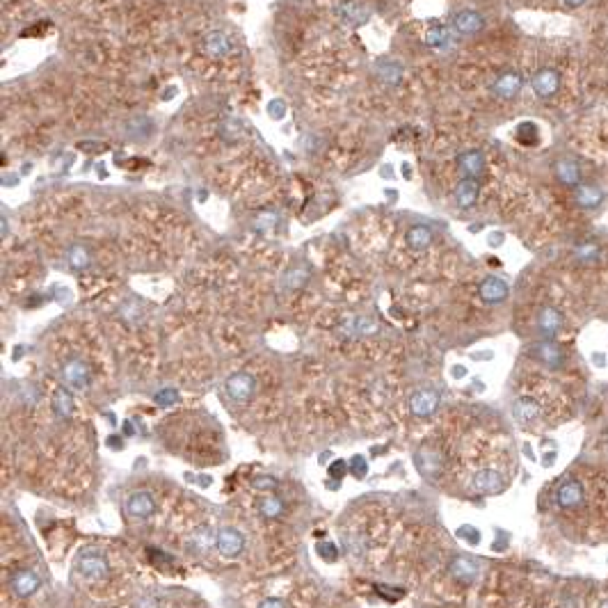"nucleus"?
Returning a JSON list of instances; mask_svg holds the SVG:
<instances>
[{"label":"nucleus","mask_w":608,"mask_h":608,"mask_svg":"<svg viewBox=\"0 0 608 608\" xmlns=\"http://www.w3.org/2000/svg\"><path fill=\"white\" fill-rule=\"evenodd\" d=\"M414 467L425 480L434 483V480H439L441 474H444V455H441L439 448L423 444L414 453Z\"/></svg>","instance_id":"nucleus-1"},{"label":"nucleus","mask_w":608,"mask_h":608,"mask_svg":"<svg viewBox=\"0 0 608 608\" xmlns=\"http://www.w3.org/2000/svg\"><path fill=\"white\" fill-rule=\"evenodd\" d=\"M62 385L71 391H87L89 385H92V369L85 359L73 357L69 362H64L62 366Z\"/></svg>","instance_id":"nucleus-2"},{"label":"nucleus","mask_w":608,"mask_h":608,"mask_svg":"<svg viewBox=\"0 0 608 608\" xmlns=\"http://www.w3.org/2000/svg\"><path fill=\"white\" fill-rule=\"evenodd\" d=\"M76 572L82 576V579L101 581L110 574V562L101 551L87 549L76 558Z\"/></svg>","instance_id":"nucleus-3"},{"label":"nucleus","mask_w":608,"mask_h":608,"mask_svg":"<svg viewBox=\"0 0 608 608\" xmlns=\"http://www.w3.org/2000/svg\"><path fill=\"white\" fill-rule=\"evenodd\" d=\"M224 389H227L231 400L245 405L252 400L254 394H257V380H254L252 373L238 371L234 375H229L227 382H224Z\"/></svg>","instance_id":"nucleus-4"},{"label":"nucleus","mask_w":608,"mask_h":608,"mask_svg":"<svg viewBox=\"0 0 608 608\" xmlns=\"http://www.w3.org/2000/svg\"><path fill=\"white\" fill-rule=\"evenodd\" d=\"M201 48H204V53L208 57L224 59L236 53V42L231 39L224 30H211V33H206L204 39H201Z\"/></svg>","instance_id":"nucleus-5"},{"label":"nucleus","mask_w":608,"mask_h":608,"mask_svg":"<svg viewBox=\"0 0 608 608\" xmlns=\"http://www.w3.org/2000/svg\"><path fill=\"white\" fill-rule=\"evenodd\" d=\"M439 405H441V394L432 387L416 389V391L409 396V412L418 418L432 416L434 412L439 409Z\"/></svg>","instance_id":"nucleus-6"},{"label":"nucleus","mask_w":608,"mask_h":608,"mask_svg":"<svg viewBox=\"0 0 608 608\" xmlns=\"http://www.w3.org/2000/svg\"><path fill=\"white\" fill-rule=\"evenodd\" d=\"M215 549L222 558H238L245 549V535L236 526H222L215 531Z\"/></svg>","instance_id":"nucleus-7"},{"label":"nucleus","mask_w":608,"mask_h":608,"mask_svg":"<svg viewBox=\"0 0 608 608\" xmlns=\"http://www.w3.org/2000/svg\"><path fill=\"white\" fill-rule=\"evenodd\" d=\"M585 501V487L581 485V480L576 478H565L555 490V503L562 510H576L581 508Z\"/></svg>","instance_id":"nucleus-8"},{"label":"nucleus","mask_w":608,"mask_h":608,"mask_svg":"<svg viewBox=\"0 0 608 608\" xmlns=\"http://www.w3.org/2000/svg\"><path fill=\"white\" fill-rule=\"evenodd\" d=\"M471 490L476 494H483V497L499 494L506 490V478L497 469H480L471 476Z\"/></svg>","instance_id":"nucleus-9"},{"label":"nucleus","mask_w":608,"mask_h":608,"mask_svg":"<svg viewBox=\"0 0 608 608\" xmlns=\"http://www.w3.org/2000/svg\"><path fill=\"white\" fill-rule=\"evenodd\" d=\"M156 508L158 506H156L154 494L147 490H135L126 499V515L133 519H149L156 513Z\"/></svg>","instance_id":"nucleus-10"},{"label":"nucleus","mask_w":608,"mask_h":608,"mask_svg":"<svg viewBox=\"0 0 608 608\" xmlns=\"http://www.w3.org/2000/svg\"><path fill=\"white\" fill-rule=\"evenodd\" d=\"M10 588H12V592L17 597H21V599H28V597H33L37 590L42 588V576L35 572V569H19V572H14L12 574V579H10Z\"/></svg>","instance_id":"nucleus-11"},{"label":"nucleus","mask_w":608,"mask_h":608,"mask_svg":"<svg viewBox=\"0 0 608 608\" xmlns=\"http://www.w3.org/2000/svg\"><path fill=\"white\" fill-rule=\"evenodd\" d=\"M336 14H339V19L343 21L345 26L359 28V26H364L366 21H369L371 10L362 3V0H345V3H341L339 7H336Z\"/></svg>","instance_id":"nucleus-12"},{"label":"nucleus","mask_w":608,"mask_h":608,"mask_svg":"<svg viewBox=\"0 0 608 608\" xmlns=\"http://www.w3.org/2000/svg\"><path fill=\"white\" fill-rule=\"evenodd\" d=\"M448 574L453 576L457 583L469 585V583H474L478 579L480 567H478L476 560L467 558V555H455V558L448 562Z\"/></svg>","instance_id":"nucleus-13"},{"label":"nucleus","mask_w":608,"mask_h":608,"mask_svg":"<svg viewBox=\"0 0 608 608\" xmlns=\"http://www.w3.org/2000/svg\"><path fill=\"white\" fill-rule=\"evenodd\" d=\"M531 355L537 359V362H542L546 369H560L562 364H565V352H562L558 345L551 343V341H542V343H535L531 348Z\"/></svg>","instance_id":"nucleus-14"},{"label":"nucleus","mask_w":608,"mask_h":608,"mask_svg":"<svg viewBox=\"0 0 608 608\" xmlns=\"http://www.w3.org/2000/svg\"><path fill=\"white\" fill-rule=\"evenodd\" d=\"M540 414H542V409H540V405H537L535 398H531V396L517 398L515 405H513V416H515V421L519 423L522 427L533 425L540 418Z\"/></svg>","instance_id":"nucleus-15"},{"label":"nucleus","mask_w":608,"mask_h":608,"mask_svg":"<svg viewBox=\"0 0 608 608\" xmlns=\"http://www.w3.org/2000/svg\"><path fill=\"white\" fill-rule=\"evenodd\" d=\"M480 297H483V302L487 304H499L503 302V300L508 297V284L501 279V277H487V279H483V284H480Z\"/></svg>","instance_id":"nucleus-16"},{"label":"nucleus","mask_w":608,"mask_h":608,"mask_svg":"<svg viewBox=\"0 0 608 608\" xmlns=\"http://www.w3.org/2000/svg\"><path fill=\"white\" fill-rule=\"evenodd\" d=\"M375 73L382 80V85L387 87H398L403 82V64L396 62V59H378L375 64Z\"/></svg>","instance_id":"nucleus-17"},{"label":"nucleus","mask_w":608,"mask_h":608,"mask_svg":"<svg viewBox=\"0 0 608 608\" xmlns=\"http://www.w3.org/2000/svg\"><path fill=\"white\" fill-rule=\"evenodd\" d=\"M558 85H560V76L553 69H540L535 76H533V92L542 96V99L555 94Z\"/></svg>","instance_id":"nucleus-18"},{"label":"nucleus","mask_w":608,"mask_h":608,"mask_svg":"<svg viewBox=\"0 0 608 608\" xmlns=\"http://www.w3.org/2000/svg\"><path fill=\"white\" fill-rule=\"evenodd\" d=\"M432 229L425 227V224H414V227L407 229V234H405V243H407V247L412 252H425L427 247L432 245Z\"/></svg>","instance_id":"nucleus-19"},{"label":"nucleus","mask_w":608,"mask_h":608,"mask_svg":"<svg viewBox=\"0 0 608 608\" xmlns=\"http://www.w3.org/2000/svg\"><path fill=\"white\" fill-rule=\"evenodd\" d=\"M522 89V78L517 76L515 71H506L494 80L492 92L499 96V99H515L517 92Z\"/></svg>","instance_id":"nucleus-20"},{"label":"nucleus","mask_w":608,"mask_h":608,"mask_svg":"<svg viewBox=\"0 0 608 608\" xmlns=\"http://www.w3.org/2000/svg\"><path fill=\"white\" fill-rule=\"evenodd\" d=\"M483 26H485V21L478 12L464 10V12H457L453 17V28L460 35H476L483 30Z\"/></svg>","instance_id":"nucleus-21"},{"label":"nucleus","mask_w":608,"mask_h":608,"mask_svg":"<svg viewBox=\"0 0 608 608\" xmlns=\"http://www.w3.org/2000/svg\"><path fill=\"white\" fill-rule=\"evenodd\" d=\"M457 167H460L464 178H478L485 169V158L480 151H464L457 156Z\"/></svg>","instance_id":"nucleus-22"},{"label":"nucleus","mask_w":608,"mask_h":608,"mask_svg":"<svg viewBox=\"0 0 608 608\" xmlns=\"http://www.w3.org/2000/svg\"><path fill=\"white\" fill-rule=\"evenodd\" d=\"M309 277H311L309 266L297 264V266H293V268L286 270V273H284V277H282V288L284 291H300V288L306 286Z\"/></svg>","instance_id":"nucleus-23"},{"label":"nucleus","mask_w":608,"mask_h":608,"mask_svg":"<svg viewBox=\"0 0 608 608\" xmlns=\"http://www.w3.org/2000/svg\"><path fill=\"white\" fill-rule=\"evenodd\" d=\"M478 181L476 178H462L455 187V204L460 208H471L478 201Z\"/></svg>","instance_id":"nucleus-24"},{"label":"nucleus","mask_w":608,"mask_h":608,"mask_svg":"<svg viewBox=\"0 0 608 608\" xmlns=\"http://www.w3.org/2000/svg\"><path fill=\"white\" fill-rule=\"evenodd\" d=\"M560 327H562L560 311L551 309V306H546V309L540 311V316H537V329L542 332V336L551 339V336H555V334L560 332Z\"/></svg>","instance_id":"nucleus-25"},{"label":"nucleus","mask_w":608,"mask_h":608,"mask_svg":"<svg viewBox=\"0 0 608 608\" xmlns=\"http://www.w3.org/2000/svg\"><path fill=\"white\" fill-rule=\"evenodd\" d=\"M215 535H217V533H213L208 526H201L190 535V542H187V546H190V551L194 555L206 553L208 549H213V546H215Z\"/></svg>","instance_id":"nucleus-26"},{"label":"nucleus","mask_w":608,"mask_h":608,"mask_svg":"<svg viewBox=\"0 0 608 608\" xmlns=\"http://www.w3.org/2000/svg\"><path fill=\"white\" fill-rule=\"evenodd\" d=\"M66 264H69L71 270H76V273H85V270L92 266V254H89L85 245L76 243L66 250Z\"/></svg>","instance_id":"nucleus-27"},{"label":"nucleus","mask_w":608,"mask_h":608,"mask_svg":"<svg viewBox=\"0 0 608 608\" xmlns=\"http://www.w3.org/2000/svg\"><path fill=\"white\" fill-rule=\"evenodd\" d=\"M53 412L62 421H69L73 416V396L66 387H59L53 394Z\"/></svg>","instance_id":"nucleus-28"},{"label":"nucleus","mask_w":608,"mask_h":608,"mask_svg":"<svg viewBox=\"0 0 608 608\" xmlns=\"http://www.w3.org/2000/svg\"><path fill=\"white\" fill-rule=\"evenodd\" d=\"M259 515L264 517V519H279V517L284 515V501L282 497H277V494L270 492L268 497H264L259 501Z\"/></svg>","instance_id":"nucleus-29"},{"label":"nucleus","mask_w":608,"mask_h":608,"mask_svg":"<svg viewBox=\"0 0 608 608\" xmlns=\"http://www.w3.org/2000/svg\"><path fill=\"white\" fill-rule=\"evenodd\" d=\"M126 135H129L131 140H145L151 135L154 131V124L149 117H133L131 122H126Z\"/></svg>","instance_id":"nucleus-30"},{"label":"nucleus","mask_w":608,"mask_h":608,"mask_svg":"<svg viewBox=\"0 0 608 608\" xmlns=\"http://www.w3.org/2000/svg\"><path fill=\"white\" fill-rule=\"evenodd\" d=\"M277 224H279V217H277V213L266 211V213H259L257 217H254V231H257L259 236H264V238L275 236Z\"/></svg>","instance_id":"nucleus-31"},{"label":"nucleus","mask_w":608,"mask_h":608,"mask_svg":"<svg viewBox=\"0 0 608 608\" xmlns=\"http://www.w3.org/2000/svg\"><path fill=\"white\" fill-rule=\"evenodd\" d=\"M576 197H579V201H581L583 206L595 208V206L602 204L604 192L599 190V187H595V185H583L581 190H579V194H576Z\"/></svg>","instance_id":"nucleus-32"},{"label":"nucleus","mask_w":608,"mask_h":608,"mask_svg":"<svg viewBox=\"0 0 608 608\" xmlns=\"http://www.w3.org/2000/svg\"><path fill=\"white\" fill-rule=\"evenodd\" d=\"M425 44L430 48H444L448 44V28L444 26H432L425 33Z\"/></svg>","instance_id":"nucleus-33"},{"label":"nucleus","mask_w":608,"mask_h":608,"mask_svg":"<svg viewBox=\"0 0 608 608\" xmlns=\"http://www.w3.org/2000/svg\"><path fill=\"white\" fill-rule=\"evenodd\" d=\"M178 400H181V394H178L174 387L160 389V391L154 394V403L158 405V407H174Z\"/></svg>","instance_id":"nucleus-34"},{"label":"nucleus","mask_w":608,"mask_h":608,"mask_svg":"<svg viewBox=\"0 0 608 608\" xmlns=\"http://www.w3.org/2000/svg\"><path fill=\"white\" fill-rule=\"evenodd\" d=\"M555 174L560 176V181L562 183H576L579 181V169H576V165L574 163H569V160H560L558 165H555Z\"/></svg>","instance_id":"nucleus-35"},{"label":"nucleus","mask_w":608,"mask_h":608,"mask_svg":"<svg viewBox=\"0 0 608 608\" xmlns=\"http://www.w3.org/2000/svg\"><path fill=\"white\" fill-rule=\"evenodd\" d=\"M517 140H519L522 145H526V147L535 145V142H537V126L531 124V122L519 124V129H517Z\"/></svg>","instance_id":"nucleus-36"},{"label":"nucleus","mask_w":608,"mask_h":608,"mask_svg":"<svg viewBox=\"0 0 608 608\" xmlns=\"http://www.w3.org/2000/svg\"><path fill=\"white\" fill-rule=\"evenodd\" d=\"M252 487L257 492H275L277 487H279V480H277L275 476H270V474H261V476H257L252 480Z\"/></svg>","instance_id":"nucleus-37"},{"label":"nucleus","mask_w":608,"mask_h":608,"mask_svg":"<svg viewBox=\"0 0 608 608\" xmlns=\"http://www.w3.org/2000/svg\"><path fill=\"white\" fill-rule=\"evenodd\" d=\"M455 535L464 540L467 544H478L480 542V531L476 526H471V524H462V526H457Z\"/></svg>","instance_id":"nucleus-38"},{"label":"nucleus","mask_w":608,"mask_h":608,"mask_svg":"<svg viewBox=\"0 0 608 608\" xmlns=\"http://www.w3.org/2000/svg\"><path fill=\"white\" fill-rule=\"evenodd\" d=\"M348 464H350V474L357 480H364L366 476H369V462H366L362 455H355Z\"/></svg>","instance_id":"nucleus-39"},{"label":"nucleus","mask_w":608,"mask_h":608,"mask_svg":"<svg viewBox=\"0 0 608 608\" xmlns=\"http://www.w3.org/2000/svg\"><path fill=\"white\" fill-rule=\"evenodd\" d=\"M268 117L275 119V122H282L286 117V101L284 99H273L268 103Z\"/></svg>","instance_id":"nucleus-40"},{"label":"nucleus","mask_w":608,"mask_h":608,"mask_svg":"<svg viewBox=\"0 0 608 608\" xmlns=\"http://www.w3.org/2000/svg\"><path fill=\"white\" fill-rule=\"evenodd\" d=\"M240 133H243V126H240L238 119H231V122H224L220 126V135H222L224 140H229V142L236 140Z\"/></svg>","instance_id":"nucleus-41"},{"label":"nucleus","mask_w":608,"mask_h":608,"mask_svg":"<svg viewBox=\"0 0 608 608\" xmlns=\"http://www.w3.org/2000/svg\"><path fill=\"white\" fill-rule=\"evenodd\" d=\"M327 474L332 476V480H343L345 474H350V464L345 460H334V462H329Z\"/></svg>","instance_id":"nucleus-42"},{"label":"nucleus","mask_w":608,"mask_h":608,"mask_svg":"<svg viewBox=\"0 0 608 608\" xmlns=\"http://www.w3.org/2000/svg\"><path fill=\"white\" fill-rule=\"evenodd\" d=\"M316 551H318L320 558L327 560V562H334L336 558H339V549H336L334 542H318L316 544Z\"/></svg>","instance_id":"nucleus-43"},{"label":"nucleus","mask_w":608,"mask_h":608,"mask_svg":"<svg viewBox=\"0 0 608 608\" xmlns=\"http://www.w3.org/2000/svg\"><path fill=\"white\" fill-rule=\"evenodd\" d=\"M73 165V154H59L53 158V172L55 174H66Z\"/></svg>","instance_id":"nucleus-44"},{"label":"nucleus","mask_w":608,"mask_h":608,"mask_svg":"<svg viewBox=\"0 0 608 608\" xmlns=\"http://www.w3.org/2000/svg\"><path fill=\"white\" fill-rule=\"evenodd\" d=\"M375 329H378V325H375V320L373 318H355V334H373Z\"/></svg>","instance_id":"nucleus-45"},{"label":"nucleus","mask_w":608,"mask_h":608,"mask_svg":"<svg viewBox=\"0 0 608 608\" xmlns=\"http://www.w3.org/2000/svg\"><path fill=\"white\" fill-rule=\"evenodd\" d=\"M257 608H286V602H284V599H277V597H268Z\"/></svg>","instance_id":"nucleus-46"},{"label":"nucleus","mask_w":608,"mask_h":608,"mask_svg":"<svg viewBox=\"0 0 608 608\" xmlns=\"http://www.w3.org/2000/svg\"><path fill=\"white\" fill-rule=\"evenodd\" d=\"M450 375H453L455 380H462V378H467V369H464V366H453V369H450Z\"/></svg>","instance_id":"nucleus-47"},{"label":"nucleus","mask_w":608,"mask_h":608,"mask_svg":"<svg viewBox=\"0 0 608 608\" xmlns=\"http://www.w3.org/2000/svg\"><path fill=\"white\" fill-rule=\"evenodd\" d=\"M176 94H178V87H176V85H169V87H167V92L163 94V101H172Z\"/></svg>","instance_id":"nucleus-48"},{"label":"nucleus","mask_w":608,"mask_h":608,"mask_svg":"<svg viewBox=\"0 0 608 608\" xmlns=\"http://www.w3.org/2000/svg\"><path fill=\"white\" fill-rule=\"evenodd\" d=\"M108 446H110V448H115V450H122V437L112 434V437H108Z\"/></svg>","instance_id":"nucleus-49"},{"label":"nucleus","mask_w":608,"mask_h":608,"mask_svg":"<svg viewBox=\"0 0 608 608\" xmlns=\"http://www.w3.org/2000/svg\"><path fill=\"white\" fill-rule=\"evenodd\" d=\"M501 243H503V234H501V231H494V234L490 236V245L492 247H499Z\"/></svg>","instance_id":"nucleus-50"},{"label":"nucleus","mask_w":608,"mask_h":608,"mask_svg":"<svg viewBox=\"0 0 608 608\" xmlns=\"http://www.w3.org/2000/svg\"><path fill=\"white\" fill-rule=\"evenodd\" d=\"M0 234H3V238L10 236V224H7V217H0Z\"/></svg>","instance_id":"nucleus-51"},{"label":"nucleus","mask_w":608,"mask_h":608,"mask_svg":"<svg viewBox=\"0 0 608 608\" xmlns=\"http://www.w3.org/2000/svg\"><path fill=\"white\" fill-rule=\"evenodd\" d=\"M5 185H19V176L17 174H5Z\"/></svg>","instance_id":"nucleus-52"},{"label":"nucleus","mask_w":608,"mask_h":608,"mask_svg":"<svg viewBox=\"0 0 608 608\" xmlns=\"http://www.w3.org/2000/svg\"><path fill=\"white\" fill-rule=\"evenodd\" d=\"M380 174L385 176V178H394V167H391V165H385V167H382V172H380Z\"/></svg>","instance_id":"nucleus-53"},{"label":"nucleus","mask_w":608,"mask_h":608,"mask_svg":"<svg viewBox=\"0 0 608 608\" xmlns=\"http://www.w3.org/2000/svg\"><path fill=\"white\" fill-rule=\"evenodd\" d=\"M385 197H389V201H396V199H398V192L394 190V187H387V190H385Z\"/></svg>","instance_id":"nucleus-54"},{"label":"nucleus","mask_w":608,"mask_h":608,"mask_svg":"<svg viewBox=\"0 0 608 608\" xmlns=\"http://www.w3.org/2000/svg\"><path fill=\"white\" fill-rule=\"evenodd\" d=\"M124 434H126V437H133V434H135V427H133L131 421H129V423H124Z\"/></svg>","instance_id":"nucleus-55"},{"label":"nucleus","mask_w":608,"mask_h":608,"mask_svg":"<svg viewBox=\"0 0 608 608\" xmlns=\"http://www.w3.org/2000/svg\"><path fill=\"white\" fill-rule=\"evenodd\" d=\"M403 174H405V178H409V176H412V169H409V165H403Z\"/></svg>","instance_id":"nucleus-56"},{"label":"nucleus","mask_w":608,"mask_h":608,"mask_svg":"<svg viewBox=\"0 0 608 608\" xmlns=\"http://www.w3.org/2000/svg\"><path fill=\"white\" fill-rule=\"evenodd\" d=\"M595 364H597V366H604V364H606V359H604L602 355H595Z\"/></svg>","instance_id":"nucleus-57"},{"label":"nucleus","mask_w":608,"mask_h":608,"mask_svg":"<svg viewBox=\"0 0 608 608\" xmlns=\"http://www.w3.org/2000/svg\"><path fill=\"white\" fill-rule=\"evenodd\" d=\"M329 457H332V453H329V450H327V453H322V455H320V462L325 464V460H329Z\"/></svg>","instance_id":"nucleus-58"},{"label":"nucleus","mask_w":608,"mask_h":608,"mask_svg":"<svg viewBox=\"0 0 608 608\" xmlns=\"http://www.w3.org/2000/svg\"><path fill=\"white\" fill-rule=\"evenodd\" d=\"M565 3H569L572 7H576V5H581V3H585V0H565Z\"/></svg>","instance_id":"nucleus-59"},{"label":"nucleus","mask_w":608,"mask_h":608,"mask_svg":"<svg viewBox=\"0 0 608 608\" xmlns=\"http://www.w3.org/2000/svg\"><path fill=\"white\" fill-rule=\"evenodd\" d=\"M599 608H608V599H606V602H602V606H599Z\"/></svg>","instance_id":"nucleus-60"}]
</instances>
